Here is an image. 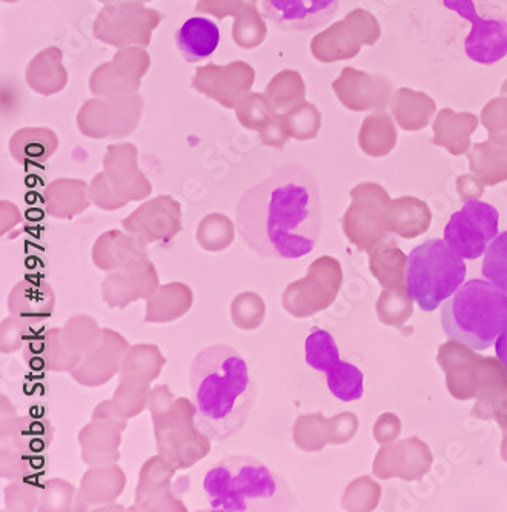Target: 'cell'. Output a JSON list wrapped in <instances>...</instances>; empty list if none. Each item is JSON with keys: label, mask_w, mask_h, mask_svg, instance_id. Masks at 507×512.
Returning a JSON list of instances; mask_svg holds the SVG:
<instances>
[{"label": "cell", "mask_w": 507, "mask_h": 512, "mask_svg": "<svg viewBox=\"0 0 507 512\" xmlns=\"http://www.w3.org/2000/svg\"><path fill=\"white\" fill-rule=\"evenodd\" d=\"M196 422L214 442L236 436L256 405V383L248 363L231 345L200 351L189 368Z\"/></svg>", "instance_id": "2"}, {"label": "cell", "mask_w": 507, "mask_h": 512, "mask_svg": "<svg viewBox=\"0 0 507 512\" xmlns=\"http://www.w3.org/2000/svg\"><path fill=\"white\" fill-rule=\"evenodd\" d=\"M408 257L397 247L394 240H383L369 251L371 273L386 293L394 296H409Z\"/></svg>", "instance_id": "14"}, {"label": "cell", "mask_w": 507, "mask_h": 512, "mask_svg": "<svg viewBox=\"0 0 507 512\" xmlns=\"http://www.w3.org/2000/svg\"><path fill=\"white\" fill-rule=\"evenodd\" d=\"M237 231L263 259L299 260L314 251L322 234L319 180L300 163H288L240 197Z\"/></svg>", "instance_id": "1"}, {"label": "cell", "mask_w": 507, "mask_h": 512, "mask_svg": "<svg viewBox=\"0 0 507 512\" xmlns=\"http://www.w3.org/2000/svg\"><path fill=\"white\" fill-rule=\"evenodd\" d=\"M305 359L311 368L326 376H331L340 370L343 360L340 359L338 346L332 334L315 328L305 340Z\"/></svg>", "instance_id": "18"}, {"label": "cell", "mask_w": 507, "mask_h": 512, "mask_svg": "<svg viewBox=\"0 0 507 512\" xmlns=\"http://www.w3.org/2000/svg\"><path fill=\"white\" fill-rule=\"evenodd\" d=\"M495 351H497L498 359L501 360L504 366H506L507 370V326L506 330L498 336V339L495 340Z\"/></svg>", "instance_id": "21"}, {"label": "cell", "mask_w": 507, "mask_h": 512, "mask_svg": "<svg viewBox=\"0 0 507 512\" xmlns=\"http://www.w3.org/2000/svg\"><path fill=\"white\" fill-rule=\"evenodd\" d=\"M326 383L332 396L342 402H355L365 394V376L349 362H343L340 370L326 376Z\"/></svg>", "instance_id": "19"}, {"label": "cell", "mask_w": 507, "mask_h": 512, "mask_svg": "<svg viewBox=\"0 0 507 512\" xmlns=\"http://www.w3.org/2000/svg\"><path fill=\"white\" fill-rule=\"evenodd\" d=\"M154 434L160 457L177 469H188L211 451L209 437L200 431L193 402L176 399L153 405Z\"/></svg>", "instance_id": "6"}, {"label": "cell", "mask_w": 507, "mask_h": 512, "mask_svg": "<svg viewBox=\"0 0 507 512\" xmlns=\"http://www.w3.org/2000/svg\"><path fill=\"white\" fill-rule=\"evenodd\" d=\"M56 134L45 128H27L20 130L11 137L10 153L17 162L44 163L57 150Z\"/></svg>", "instance_id": "17"}, {"label": "cell", "mask_w": 507, "mask_h": 512, "mask_svg": "<svg viewBox=\"0 0 507 512\" xmlns=\"http://www.w3.org/2000/svg\"><path fill=\"white\" fill-rule=\"evenodd\" d=\"M176 44L189 64H197L209 59L219 48V27L206 17H193L177 30Z\"/></svg>", "instance_id": "16"}, {"label": "cell", "mask_w": 507, "mask_h": 512, "mask_svg": "<svg viewBox=\"0 0 507 512\" xmlns=\"http://www.w3.org/2000/svg\"><path fill=\"white\" fill-rule=\"evenodd\" d=\"M448 10L471 22V31L464 39V53L475 64L492 67L507 57V20L481 17L474 0H443Z\"/></svg>", "instance_id": "9"}, {"label": "cell", "mask_w": 507, "mask_h": 512, "mask_svg": "<svg viewBox=\"0 0 507 512\" xmlns=\"http://www.w3.org/2000/svg\"><path fill=\"white\" fill-rule=\"evenodd\" d=\"M342 283L340 262L331 256L319 257L309 265L305 277L289 283L282 296L283 310L297 319L322 313L335 302Z\"/></svg>", "instance_id": "7"}, {"label": "cell", "mask_w": 507, "mask_h": 512, "mask_svg": "<svg viewBox=\"0 0 507 512\" xmlns=\"http://www.w3.org/2000/svg\"><path fill=\"white\" fill-rule=\"evenodd\" d=\"M449 339L471 350H488L507 326V294L489 280H469L441 306Z\"/></svg>", "instance_id": "4"}, {"label": "cell", "mask_w": 507, "mask_h": 512, "mask_svg": "<svg viewBox=\"0 0 507 512\" xmlns=\"http://www.w3.org/2000/svg\"><path fill=\"white\" fill-rule=\"evenodd\" d=\"M157 288V274L146 257L133 260L122 270L103 280V299L108 305L123 306L137 299H148Z\"/></svg>", "instance_id": "12"}, {"label": "cell", "mask_w": 507, "mask_h": 512, "mask_svg": "<svg viewBox=\"0 0 507 512\" xmlns=\"http://www.w3.org/2000/svg\"><path fill=\"white\" fill-rule=\"evenodd\" d=\"M252 80H254V71L249 65L243 62H232L226 67L209 65V67L199 68L193 85L200 93L208 96L211 91L223 84V87H226V107L232 108L239 102L242 94L248 93Z\"/></svg>", "instance_id": "15"}, {"label": "cell", "mask_w": 507, "mask_h": 512, "mask_svg": "<svg viewBox=\"0 0 507 512\" xmlns=\"http://www.w3.org/2000/svg\"><path fill=\"white\" fill-rule=\"evenodd\" d=\"M340 0H262L263 16L279 30L311 33L331 24Z\"/></svg>", "instance_id": "10"}, {"label": "cell", "mask_w": 507, "mask_h": 512, "mask_svg": "<svg viewBox=\"0 0 507 512\" xmlns=\"http://www.w3.org/2000/svg\"><path fill=\"white\" fill-rule=\"evenodd\" d=\"M200 497L214 512H276L297 508L288 483L252 456L223 457L205 468Z\"/></svg>", "instance_id": "3"}, {"label": "cell", "mask_w": 507, "mask_h": 512, "mask_svg": "<svg viewBox=\"0 0 507 512\" xmlns=\"http://www.w3.org/2000/svg\"><path fill=\"white\" fill-rule=\"evenodd\" d=\"M484 279L494 283L503 293L507 294V231L498 234L483 260Z\"/></svg>", "instance_id": "20"}, {"label": "cell", "mask_w": 507, "mask_h": 512, "mask_svg": "<svg viewBox=\"0 0 507 512\" xmlns=\"http://www.w3.org/2000/svg\"><path fill=\"white\" fill-rule=\"evenodd\" d=\"M463 257L445 239L421 243L409 254L408 291L421 310H437L466 279Z\"/></svg>", "instance_id": "5"}, {"label": "cell", "mask_w": 507, "mask_h": 512, "mask_svg": "<svg viewBox=\"0 0 507 512\" xmlns=\"http://www.w3.org/2000/svg\"><path fill=\"white\" fill-rule=\"evenodd\" d=\"M173 465H169L165 459L154 457L146 462L140 474L139 486H137L136 503L143 511H160V509H186L182 503L177 502L171 494V479H173Z\"/></svg>", "instance_id": "13"}, {"label": "cell", "mask_w": 507, "mask_h": 512, "mask_svg": "<svg viewBox=\"0 0 507 512\" xmlns=\"http://www.w3.org/2000/svg\"><path fill=\"white\" fill-rule=\"evenodd\" d=\"M122 225L143 245L166 242L174 239L182 228V211L173 197H157L126 217Z\"/></svg>", "instance_id": "11"}, {"label": "cell", "mask_w": 507, "mask_h": 512, "mask_svg": "<svg viewBox=\"0 0 507 512\" xmlns=\"http://www.w3.org/2000/svg\"><path fill=\"white\" fill-rule=\"evenodd\" d=\"M498 225L497 208L483 200L469 199L449 219L445 240L463 259L475 260L488 251L498 236Z\"/></svg>", "instance_id": "8"}]
</instances>
